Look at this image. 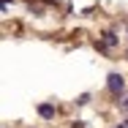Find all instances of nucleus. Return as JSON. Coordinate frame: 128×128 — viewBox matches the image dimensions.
Segmentation results:
<instances>
[{
	"instance_id": "1",
	"label": "nucleus",
	"mask_w": 128,
	"mask_h": 128,
	"mask_svg": "<svg viewBox=\"0 0 128 128\" xmlns=\"http://www.w3.org/2000/svg\"><path fill=\"white\" fill-rule=\"evenodd\" d=\"M109 90H112L114 96H120V93L126 90V82H123L120 74H109Z\"/></svg>"
},
{
	"instance_id": "3",
	"label": "nucleus",
	"mask_w": 128,
	"mask_h": 128,
	"mask_svg": "<svg viewBox=\"0 0 128 128\" xmlns=\"http://www.w3.org/2000/svg\"><path fill=\"white\" fill-rule=\"evenodd\" d=\"M104 44H106V46H114V44H117V38H114L112 33H106V38H104Z\"/></svg>"
},
{
	"instance_id": "4",
	"label": "nucleus",
	"mask_w": 128,
	"mask_h": 128,
	"mask_svg": "<svg viewBox=\"0 0 128 128\" xmlns=\"http://www.w3.org/2000/svg\"><path fill=\"white\" fill-rule=\"evenodd\" d=\"M117 128H126V126H117Z\"/></svg>"
},
{
	"instance_id": "2",
	"label": "nucleus",
	"mask_w": 128,
	"mask_h": 128,
	"mask_svg": "<svg viewBox=\"0 0 128 128\" xmlns=\"http://www.w3.org/2000/svg\"><path fill=\"white\" fill-rule=\"evenodd\" d=\"M38 114H41L44 120H52V117H54V106H52V104H41V106H38Z\"/></svg>"
}]
</instances>
